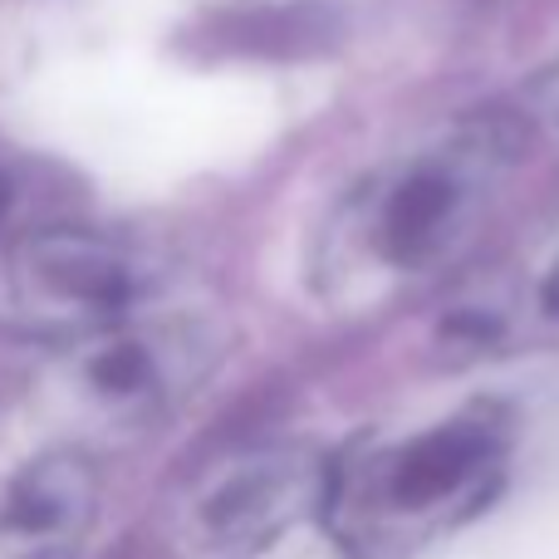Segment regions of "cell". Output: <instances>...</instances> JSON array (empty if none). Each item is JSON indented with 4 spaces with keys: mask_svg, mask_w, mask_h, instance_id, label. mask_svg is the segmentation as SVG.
<instances>
[{
    "mask_svg": "<svg viewBox=\"0 0 559 559\" xmlns=\"http://www.w3.org/2000/svg\"><path fill=\"white\" fill-rule=\"evenodd\" d=\"M515 163L501 118H456L373 163L329 212L314 285L334 305H378L427 285L476 246Z\"/></svg>",
    "mask_w": 559,
    "mask_h": 559,
    "instance_id": "1",
    "label": "cell"
},
{
    "mask_svg": "<svg viewBox=\"0 0 559 559\" xmlns=\"http://www.w3.org/2000/svg\"><path fill=\"white\" fill-rule=\"evenodd\" d=\"M501 462V423L486 407H462L373 447L354 466H344V476L329 481L324 496H334L344 535L368 550H397L432 540L481 511Z\"/></svg>",
    "mask_w": 559,
    "mask_h": 559,
    "instance_id": "2",
    "label": "cell"
},
{
    "mask_svg": "<svg viewBox=\"0 0 559 559\" xmlns=\"http://www.w3.org/2000/svg\"><path fill=\"white\" fill-rule=\"evenodd\" d=\"M59 348L64 403L104 432H143L173 417L206 383L222 354V329L212 314L163 295L118 324Z\"/></svg>",
    "mask_w": 559,
    "mask_h": 559,
    "instance_id": "3",
    "label": "cell"
},
{
    "mask_svg": "<svg viewBox=\"0 0 559 559\" xmlns=\"http://www.w3.org/2000/svg\"><path fill=\"white\" fill-rule=\"evenodd\" d=\"M163 295V261L94 226H45L10 251L15 314L55 344L98 334Z\"/></svg>",
    "mask_w": 559,
    "mask_h": 559,
    "instance_id": "4",
    "label": "cell"
},
{
    "mask_svg": "<svg viewBox=\"0 0 559 559\" xmlns=\"http://www.w3.org/2000/svg\"><path fill=\"white\" fill-rule=\"evenodd\" d=\"M324 491L329 476L305 447H241L187 486L177 506V535L202 559L261 555Z\"/></svg>",
    "mask_w": 559,
    "mask_h": 559,
    "instance_id": "5",
    "label": "cell"
},
{
    "mask_svg": "<svg viewBox=\"0 0 559 559\" xmlns=\"http://www.w3.org/2000/svg\"><path fill=\"white\" fill-rule=\"evenodd\" d=\"M98 521V472L84 452H45L0 491V559H74Z\"/></svg>",
    "mask_w": 559,
    "mask_h": 559,
    "instance_id": "6",
    "label": "cell"
},
{
    "mask_svg": "<svg viewBox=\"0 0 559 559\" xmlns=\"http://www.w3.org/2000/svg\"><path fill=\"white\" fill-rule=\"evenodd\" d=\"M531 104H535V114H540V123L559 138V55L545 64V74L535 79V98H531Z\"/></svg>",
    "mask_w": 559,
    "mask_h": 559,
    "instance_id": "7",
    "label": "cell"
},
{
    "mask_svg": "<svg viewBox=\"0 0 559 559\" xmlns=\"http://www.w3.org/2000/svg\"><path fill=\"white\" fill-rule=\"evenodd\" d=\"M540 299L550 314H559V226H555L550 246H545V255H540Z\"/></svg>",
    "mask_w": 559,
    "mask_h": 559,
    "instance_id": "8",
    "label": "cell"
}]
</instances>
